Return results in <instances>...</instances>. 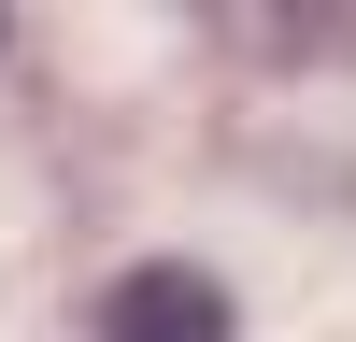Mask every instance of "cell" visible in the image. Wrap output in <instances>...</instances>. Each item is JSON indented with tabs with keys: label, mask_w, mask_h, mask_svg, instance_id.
<instances>
[{
	"label": "cell",
	"mask_w": 356,
	"mask_h": 342,
	"mask_svg": "<svg viewBox=\"0 0 356 342\" xmlns=\"http://www.w3.org/2000/svg\"><path fill=\"white\" fill-rule=\"evenodd\" d=\"M0 43H15V28H0Z\"/></svg>",
	"instance_id": "cell-2"
},
{
	"label": "cell",
	"mask_w": 356,
	"mask_h": 342,
	"mask_svg": "<svg viewBox=\"0 0 356 342\" xmlns=\"http://www.w3.org/2000/svg\"><path fill=\"white\" fill-rule=\"evenodd\" d=\"M100 342H228V285L186 271V256H157V271H129L100 300Z\"/></svg>",
	"instance_id": "cell-1"
}]
</instances>
